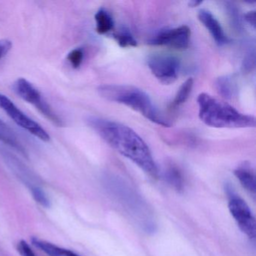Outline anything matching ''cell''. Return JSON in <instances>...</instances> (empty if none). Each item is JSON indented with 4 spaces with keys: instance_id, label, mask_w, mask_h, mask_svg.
Here are the masks:
<instances>
[{
    "instance_id": "6da1fadb",
    "label": "cell",
    "mask_w": 256,
    "mask_h": 256,
    "mask_svg": "<svg viewBox=\"0 0 256 256\" xmlns=\"http://www.w3.org/2000/svg\"><path fill=\"white\" fill-rule=\"evenodd\" d=\"M86 121L113 149L131 160L150 176H158V168L149 146L134 130L124 124L98 116H89Z\"/></svg>"
},
{
    "instance_id": "7a4b0ae2",
    "label": "cell",
    "mask_w": 256,
    "mask_h": 256,
    "mask_svg": "<svg viewBox=\"0 0 256 256\" xmlns=\"http://www.w3.org/2000/svg\"><path fill=\"white\" fill-rule=\"evenodd\" d=\"M198 116L208 126L214 128H240L256 126V118L244 114L224 102L220 101L208 94L198 97Z\"/></svg>"
},
{
    "instance_id": "3957f363",
    "label": "cell",
    "mask_w": 256,
    "mask_h": 256,
    "mask_svg": "<svg viewBox=\"0 0 256 256\" xmlns=\"http://www.w3.org/2000/svg\"><path fill=\"white\" fill-rule=\"evenodd\" d=\"M98 94L104 100L124 104L154 124L169 127V124L158 113L149 96L136 86L106 84L98 88Z\"/></svg>"
},
{
    "instance_id": "277c9868",
    "label": "cell",
    "mask_w": 256,
    "mask_h": 256,
    "mask_svg": "<svg viewBox=\"0 0 256 256\" xmlns=\"http://www.w3.org/2000/svg\"><path fill=\"white\" fill-rule=\"evenodd\" d=\"M106 185L115 202L124 208L139 227L148 233L156 230L155 220L149 206L128 182L118 176H110Z\"/></svg>"
},
{
    "instance_id": "5b68a950",
    "label": "cell",
    "mask_w": 256,
    "mask_h": 256,
    "mask_svg": "<svg viewBox=\"0 0 256 256\" xmlns=\"http://www.w3.org/2000/svg\"><path fill=\"white\" fill-rule=\"evenodd\" d=\"M14 92L24 101L34 106L44 118L58 127H62L64 122L54 112L50 104L44 100L41 92L26 79L20 78L13 84Z\"/></svg>"
},
{
    "instance_id": "8992f818",
    "label": "cell",
    "mask_w": 256,
    "mask_h": 256,
    "mask_svg": "<svg viewBox=\"0 0 256 256\" xmlns=\"http://www.w3.org/2000/svg\"><path fill=\"white\" fill-rule=\"evenodd\" d=\"M0 108L2 109L18 126L32 136L42 142H50V136L48 132L38 122L24 113L6 96L2 94H0Z\"/></svg>"
},
{
    "instance_id": "52a82bcc",
    "label": "cell",
    "mask_w": 256,
    "mask_h": 256,
    "mask_svg": "<svg viewBox=\"0 0 256 256\" xmlns=\"http://www.w3.org/2000/svg\"><path fill=\"white\" fill-rule=\"evenodd\" d=\"M148 66L152 74L163 84H173L178 78L180 68L179 59L166 54L151 55Z\"/></svg>"
},
{
    "instance_id": "ba28073f",
    "label": "cell",
    "mask_w": 256,
    "mask_h": 256,
    "mask_svg": "<svg viewBox=\"0 0 256 256\" xmlns=\"http://www.w3.org/2000/svg\"><path fill=\"white\" fill-rule=\"evenodd\" d=\"M228 209L239 228L250 239L256 236V218L245 200L232 192H229Z\"/></svg>"
},
{
    "instance_id": "9c48e42d",
    "label": "cell",
    "mask_w": 256,
    "mask_h": 256,
    "mask_svg": "<svg viewBox=\"0 0 256 256\" xmlns=\"http://www.w3.org/2000/svg\"><path fill=\"white\" fill-rule=\"evenodd\" d=\"M191 30L182 25L179 28L164 30L157 34L149 41L152 46H166L176 49H186L190 44Z\"/></svg>"
},
{
    "instance_id": "30bf717a",
    "label": "cell",
    "mask_w": 256,
    "mask_h": 256,
    "mask_svg": "<svg viewBox=\"0 0 256 256\" xmlns=\"http://www.w3.org/2000/svg\"><path fill=\"white\" fill-rule=\"evenodd\" d=\"M198 18L200 23L209 31L211 36L218 46H223L228 42V38L224 34L222 26L209 11L200 10L198 14Z\"/></svg>"
},
{
    "instance_id": "8fae6325",
    "label": "cell",
    "mask_w": 256,
    "mask_h": 256,
    "mask_svg": "<svg viewBox=\"0 0 256 256\" xmlns=\"http://www.w3.org/2000/svg\"><path fill=\"white\" fill-rule=\"evenodd\" d=\"M0 142L8 145L23 156L28 158V152L19 140L17 134L1 119H0Z\"/></svg>"
},
{
    "instance_id": "7c38bea8",
    "label": "cell",
    "mask_w": 256,
    "mask_h": 256,
    "mask_svg": "<svg viewBox=\"0 0 256 256\" xmlns=\"http://www.w3.org/2000/svg\"><path fill=\"white\" fill-rule=\"evenodd\" d=\"M234 175L248 192L256 194V181L254 170L248 163H242L234 170Z\"/></svg>"
},
{
    "instance_id": "4fadbf2b",
    "label": "cell",
    "mask_w": 256,
    "mask_h": 256,
    "mask_svg": "<svg viewBox=\"0 0 256 256\" xmlns=\"http://www.w3.org/2000/svg\"><path fill=\"white\" fill-rule=\"evenodd\" d=\"M95 20L96 32L100 35L108 34L114 26L113 18L107 10L103 8H100L96 13Z\"/></svg>"
},
{
    "instance_id": "5bb4252c",
    "label": "cell",
    "mask_w": 256,
    "mask_h": 256,
    "mask_svg": "<svg viewBox=\"0 0 256 256\" xmlns=\"http://www.w3.org/2000/svg\"><path fill=\"white\" fill-rule=\"evenodd\" d=\"M166 181L178 192L182 191L184 188V176L180 170L174 166H169L164 172Z\"/></svg>"
},
{
    "instance_id": "9a60e30c",
    "label": "cell",
    "mask_w": 256,
    "mask_h": 256,
    "mask_svg": "<svg viewBox=\"0 0 256 256\" xmlns=\"http://www.w3.org/2000/svg\"><path fill=\"white\" fill-rule=\"evenodd\" d=\"M216 88L217 92L227 100L232 98L234 92V84L232 78L229 76L218 78L216 80Z\"/></svg>"
},
{
    "instance_id": "2e32d148",
    "label": "cell",
    "mask_w": 256,
    "mask_h": 256,
    "mask_svg": "<svg viewBox=\"0 0 256 256\" xmlns=\"http://www.w3.org/2000/svg\"><path fill=\"white\" fill-rule=\"evenodd\" d=\"M32 245L49 256H65L66 248H60L52 242L42 240L38 238H32Z\"/></svg>"
},
{
    "instance_id": "e0dca14e",
    "label": "cell",
    "mask_w": 256,
    "mask_h": 256,
    "mask_svg": "<svg viewBox=\"0 0 256 256\" xmlns=\"http://www.w3.org/2000/svg\"><path fill=\"white\" fill-rule=\"evenodd\" d=\"M114 38L121 48L136 47L137 41L133 36L130 30L126 28H121L119 31L113 34Z\"/></svg>"
},
{
    "instance_id": "ac0fdd59",
    "label": "cell",
    "mask_w": 256,
    "mask_h": 256,
    "mask_svg": "<svg viewBox=\"0 0 256 256\" xmlns=\"http://www.w3.org/2000/svg\"><path fill=\"white\" fill-rule=\"evenodd\" d=\"M193 84L194 82H193L192 79L188 78L181 85L175 96L173 102H172V107H178V106L184 104L188 100V96L192 90Z\"/></svg>"
},
{
    "instance_id": "d6986e66",
    "label": "cell",
    "mask_w": 256,
    "mask_h": 256,
    "mask_svg": "<svg viewBox=\"0 0 256 256\" xmlns=\"http://www.w3.org/2000/svg\"><path fill=\"white\" fill-rule=\"evenodd\" d=\"M84 58V53L83 49L76 48L68 53L67 60L70 62L73 68H78L83 62Z\"/></svg>"
},
{
    "instance_id": "ffe728a7",
    "label": "cell",
    "mask_w": 256,
    "mask_h": 256,
    "mask_svg": "<svg viewBox=\"0 0 256 256\" xmlns=\"http://www.w3.org/2000/svg\"><path fill=\"white\" fill-rule=\"evenodd\" d=\"M30 191L32 192V197L35 199L36 202H38L40 205L44 206V208H50V200H49L48 198L44 192L41 188L32 186L30 188Z\"/></svg>"
},
{
    "instance_id": "44dd1931",
    "label": "cell",
    "mask_w": 256,
    "mask_h": 256,
    "mask_svg": "<svg viewBox=\"0 0 256 256\" xmlns=\"http://www.w3.org/2000/svg\"><path fill=\"white\" fill-rule=\"evenodd\" d=\"M227 11L230 18V22L234 28L236 30L241 29L240 17L239 12L238 8L233 4L227 6Z\"/></svg>"
},
{
    "instance_id": "7402d4cb",
    "label": "cell",
    "mask_w": 256,
    "mask_h": 256,
    "mask_svg": "<svg viewBox=\"0 0 256 256\" xmlns=\"http://www.w3.org/2000/svg\"><path fill=\"white\" fill-rule=\"evenodd\" d=\"M256 66V58H254V52H250L247 54L242 62V70L244 72L250 73L254 68Z\"/></svg>"
},
{
    "instance_id": "603a6c76",
    "label": "cell",
    "mask_w": 256,
    "mask_h": 256,
    "mask_svg": "<svg viewBox=\"0 0 256 256\" xmlns=\"http://www.w3.org/2000/svg\"><path fill=\"white\" fill-rule=\"evenodd\" d=\"M18 250L22 256H36L29 244L25 240H22L19 242Z\"/></svg>"
},
{
    "instance_id": "cb8c5ba5",
    "label": "cell",
    "mask_w": 256,
    "mask_h": 256,
    "mask_svg": "<svg viewBox=\"0 0 256 256\" xmlns=\"http://www.w3.org/2000/svg\"><path fill=\"white\" fill-rule=\"evenodd\" d=\"M12 48V42L8 40H0V60L5 58Z\"/></svg>"
},
{
    "instance_id": "d4e9b609",
    "label": "cell",
    "mask_w": 256,
    "mask_h": 256,
    "mask_svg": "<svg viewBox=\"0 0 256 256\" xmlns=\"http://www.w3.org/2000/svg\"><path fill=\"white\" fill-rule=\"evenodd\" d=\"M244 20L252 26L253 29H256V12H248L244 14Z\"/></svg>"
},
{
    "instance_id": "484cf974",
    "label": "cell",
    "mask_w": 256,
    "mask_h": 256,
    "mask_svg": "<svg viewBox=\"0 0 256 256\" xmlns=\"http://www.w3.org/2000/svg\"><path fill=\"white\" fill-rule=\"evenodd\" d=\"M65 256H80L74 252L71 251V250H66Z\"/></svg>"
},
{
    "instance_id": "4316f807",
    "label": "cell",
    "mask_w": 256,
    "mask_h": 256,
    "mask_svg": "<svg viewBox=\"0 0 256 256\" xmlns=\"http://www.w3.org/2000/svg\"><path fill=\"white\" fill-rule=\"evenodd\" d=\"M202 2H203L202 1H196V0H194V1H192V2H190V6H191V7H196L202 4Z\"/></svg>"
}]
</instances>
